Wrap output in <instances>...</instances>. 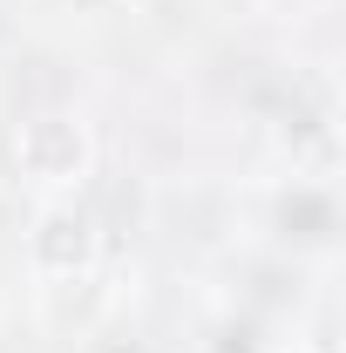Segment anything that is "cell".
I'll list each match as a JSON object with an SVG mask.
<instances>
[{"instance_id":"7a4b0ae2","label":"cell","mask_w":346,"mask_h":353,"mask_svg":"<svg viewBox=\"0 0 346 353\" xmlns=\"http://www.w3.org/2000/svg\"><path fill=\"white\" fill-rule=\"evenodd\" d=\"M34 265H41L48 279H75L88 272L95 259V218H88L82 204H48L41 218H34Z\"/></svg>"},{"instance_id":"6da1fadb","label":"cell","mask_w":346,"mask_h":353,"mask_svg":"<svg viewBox=\"0 0 346 353\" xmlns=\"http://www.w3.org/2000/svg\"><path fill=\"white\" fill-rule=\"evenodd\" d=\"M14 157H21V170L34 176V183H68V176L88 170V136L68 116H34V123H21V136H14Z\"/></svg>"}]
</instances>
